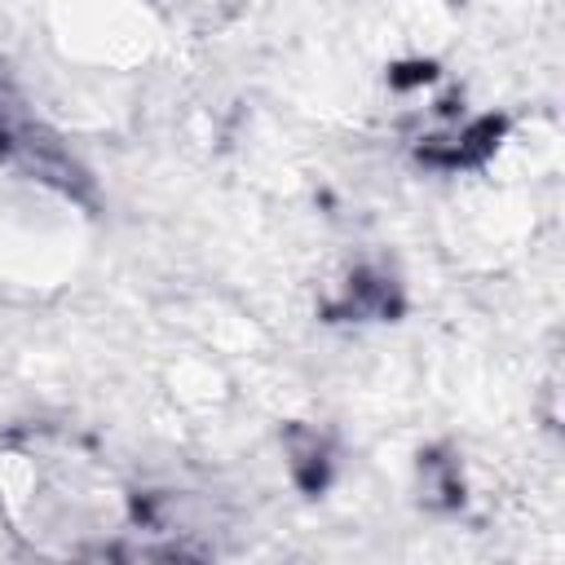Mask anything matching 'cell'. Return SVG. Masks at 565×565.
Here are the masks:
<instances>
[{
  "instance_id": "obj_7",
  "label": "cell",
  "mask_w": 565,
  "mask_h": 565,
  "mask_svg": "<svg viewBox=\"0 0 565 565\" xmlns=\"http://www.w3.org/2000/svg\"><path fill=\"white\" fill-rule=\"evenodd\" d=\"M71 565H128V556H124L119 543H93V547H84Z\"/></svg>"
},
{
  "instance_id": "obj_5",
  "label": "cell",
  "mask_w": 565,
  "mask_h": 565,
  "mask_svg": "<svg viewBox=\"0 0 565 565\" xmlns=\"http://www.w3.org/2000/svg\"><path fill=\"white\" fill-rule=\"evenodd\" d=\"M419 481H424V503L455 512L463 508V477H459V459L446 446H433L419 455Z\"/></svg>"
},
{
  "instance_id": "obj_3",
  "label": "cell",
  "mask_w": 565,
  "mask_h": 565,
  "mask_svg": "<svg viewBox=\"0 0 565 565\" xmlns=\"http://www.w3.org/2000/svg\"><path fill=\"white\" fill-rule=\"evenodd\" d=\"M508 132V119L503 115H481L455 132H437V137H424L419 141V163L428 168H446V172H459V168H477L494 154L499 137Z\"/></svg>"
},
{
  "instance_id": "obj_6",
  "label": "cell",
  "mask_w": 565,
  "mask_h": 565,
  "mask_svg": "<svg viewBox=\"0 0 565 565\" xmlns=\"http://www.w3.org/2000/svg\"><path fill=\"white\" fill-rule=\"evenodd\" d=\"M437 79V66L433 62H402L388 71V84L393 88H415V84H433Z\"/></svg>"
},
{
  "instance_id": "obj_1",
  "label": "cell",
  "mask_w": 565,
  "mask_h": 565,
  "mask_svg": "<svg viewBox=\"0 0 565 565\" xmlns=\"http://www.w3.org/2000/svg\"><path fill=\"white\" fill-rule=\"evenodd\" d=\"M0 159L18 163L35 181L57 185L62 194H84L88 190L84 168L57 146V137L49 128H40L22 110V102H18V93H13L9 75H4V62H0Z\"/></svg>"
},
{
  "instance_id": "obj_2",
  "label": "cell",
  "mask_w": 565,
  "mask_h": 565,
  "mask_svg": "<svg viewBox=\"0 0 565 565\" xmlns=\"http://www.w3.org/2000/svg\"><path fill=\"white\" fill-rule=\"evenodd\" d=\"M402 309H406L402 282L388 269L362 265V269L349 274L340 296L322 305V318L327 322H397Z\"/></svg>"
},
{
  "instance_id": "obj_4",
  "label": "cell",
  "mask_w": 565,
  "mask_h": 565,
  "mask_svg": "<svg viewBox=\"0 0 565 565\" xmlns=\"http://www.w3.org/2000/svg\"><path fill=\"white\" fill-rule=\"evenodd\" d=\"M282 446H287V468H291V481L305 490V494H322L331 486V441L309 428V424H287L282 428Z\"/></svg>"
},
{
  "instance_id": "obj_8",
  "label": "cell",
  "mask_w": 565,
  "mask_h": 565,
  "mask_svg": "<svg viewBox=\"0 0 565 565\" xmlns=\"http://www.w3.org/2000/svg\"><path fill=\"white\" fill-rule=\"evenodd\" d=\"M141 565H203L194 552H185V547H159V552H150Z\"/></svg>"
}]
</instances>
